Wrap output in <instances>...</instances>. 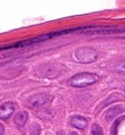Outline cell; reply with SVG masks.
<instances>
[{
    "instance_id": "obj_1",
    "label": "cell",
    "mask_w": 125,
    "mask_h": 135,
    "mask_svg": "<svg viewBox=\"0 0 125 135\" xmlns=\"http://www.w3.org/2000/svg\"><path fill=\"white\" fill-rule=\"evenodd\" d=\"M99 79V76L94 73L83 72V73H78L73 76L70 80V84L74 87H86L88 85L95 83Z\"/></svg>"
},
{
    "instance_id": "obj_2",
    "label": "cell",
    "mask_w": 125,
    "mask_h": 135,
    "mask_svg": "<svg viewBox=\"0 0 125 135\" xmlns=\"http://www.w3.org/2000/svg\"><path fill=\"white\" fill-rule=\"evenodd\" d=\"M75 56L78 62L83 64H88L96 61L97 59L99 54H97V51L93 47L85 46L77 49L75 53Z\"/></svg>"
},
{
    "instance_id": "obj_3",
    "label": "cell",
    "mask_w": 125,
    "mask_h": 135,
    "mask_svg": "<svg viewBox=\"0 0 125 135\" xmlns=\"http://www.w3.org/2000/svg\"><path fill=\"white\" fill-rule=\"evenodd\" d=\"M14 111V105L13 103H5L3 105H0V118L1 119H6V118H9L12 115Z\"/></svg>"
},
{
    "instance_id": "obj_4",
    "label": "cell",
    "mask_w": 125,
    "mask_h": 135,
    "mask_svg": "<svg viewBox=\"0 0 125 135\" xmlns=\"http://www.w3.org/2000/svg\"><path fill=\"white\" fill-rule=\"evenodd\" d=\"M47 101V97L43 94H39L32 95L31 97L29 98V103L32 107H41V105H44Z\"/></svg>"
},
{
    "instance_id": "obj_5",
    "label": "cell",
    "mask_w": 125,
    "mask_h": 135,
    "mask_svg": "<svg viewBox=\"0 0 125 135\" xmlns=\"http://www.w3.org/2000/svg\"><path fill=\"white\" fill-rule=\"evenodd\" d=\"M124 107L122 105H115L112 107L111 108H110L105 114V119L106 120H110L112 118H114L115 117H117L119 114H121V112L124 111Z\"/></svg>"
},
{
    "instance_id": "obj_6",
    "label": "cell",
    "mask_w": 125,
    "mask_h": 135,
    "mask_svg": "<svg viewBox=\"0 0 125 135\" xmlns=\"http://www.w3.org/2000/svg\"><path fill=\"white\" fill-rule=\"evenodd\" d=\"M71 125L77 129H84L88 125V120L82 116H75L71 119Z\"/></svg>"
},
{
    "instance_id": "obj_7",
    "label": "cell",
    "mask_w": 125,
    "mask_h": 135,
    "mask_svg": "<svg viewBox=\"0 0 125 135\" xmlns=\"http://www.w3.org/2000/svg\"><path fill=\"white\" fill-rule=\"evenodd\" d=\"M27 119H28V114L25 111H20L19 112L14 118V122L16 123V125L19 127H23L26 124Z\"/></svg>"
},
{
    "instance_id": "obj_8",
    "label": "cell",
    "mask_w": 125,
    "mask_h": 135,
    "mask_svg": "<svg viewBox=\"0 0 125 135\" xmlns=\"http://www.w3.org/2000/svg\"><path fill=\"white\" fill-rule=\"evenodd\" d=\"M91 135H103V131L100 126L94 124L91 128Z\"/></svg>"
},
{
    "instance_id": "obj_9",
    "label": "cell",
    "mask_w": 125,
    "mask_h": 135,
    "mask_svg": "<svg viewBox=\"0 0 125 135\" xmlns=\"http://www.w3.org/2000/svg\"><path fill=\"white\" fill-rule=\"evenodd\" d=\"M124 118H125V117H121V118H119V119H117L115 122H114V124L112 125V129H111V135H116V134H117L118 124H119L121 121H122Z\"/></svg>"
},
{
    "instance_id": "obj_10",
    "label": "cell",
    "mask_w": 125,
    "mask_h": 135,
    "mask_svg": "<svg viewBox=\"0 0 125 135\" xmlns=\"http://www.w3.org/2000/svg\"><path fill=\"white\" fill-rule=\"evenodd\" d=\"M117 70L118 72H119V73L125 74V61L119 63V65L117 67V70Z\"/></svg>"
},
{
    "instance_id": "obj_11",
    "label": "cell",
    "mask_w": 125,
    "mask_h": 135,
    "mask_svg": "<svg viewBox=\"0 0 125 135\" xmlns=\"http://www.w3.org/2000/svg\"><path fill=\"white\" fill-rule=\"evenodd\" d=\"M3 133H4V128H3L2 124L0 123V135H3Z\"/></svg>"
},
{
    "instance_id": "obj_12",
    "label": "cell",
    "mask_w": 125,
    "mask_h": 135,
    "mask_svg": "<svg viewBox=\"0 0 125 135\" xmlns=\"http://www.w3.org/2000/svg\"><path fill=\"white\" fill-rule=\"evenodd\" d=\"M69 135H78V134L77 132H75V131H72V132H70Z\"/></svg>"
},
{
    "instance_id": "obj_13",
    "label": "cell",
    "mask_w": 125,
    "mask_h": 135,
    "mask_svg": "<svg viewBox=\"0 0 125 135\" xmlns=\"http://www.w3.org/2000/svg\"><path fill=\"white\" fill-rule=\"evenodd\" d=\"M124 90H125V88H124Z\"/></svg>"
}]
</instances>
